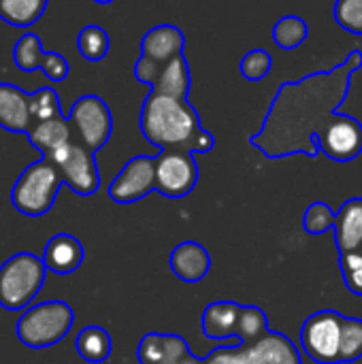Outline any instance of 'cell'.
I'll use <instances>...</instances> for the list:
<instances>
[{"label":"cell","mask_w":362,"mask_h":364,"mask_svg":"<svg viewBox=\"0 0 362 364\" xmlns=\"http://www.w3.org/2000/svg\"><path fill=\"white\" fill-rule=\"evenodd\" d=\"M156 190V156L130 158L109 186V198L117 205H130Z\"/></svg>","instance_id":"obj_10"},{"label":"cell","mask_w":362,"mask_h":364,"mask_svg":"<svg viewBox=\"0 0 362 364\" xmlns=\"http://www.w3.org/2000/svg\"><path fill=\"white\" fill-rule=\"evenodd\" d=\"M335 220H337V213L331 209V205L318 200L307 207L303 215V230L307 235H324L326 230L335 228Z\"/></svg>","instance_id":"obj_29"},{"label":"cell","mask_w":362,"mask_h":364,"mask_svg":"<svg viewBox=\"0 0 362 364\" xmlns=\"http://www.w3.org/2000/svg\"><path fill=\"white\" fill-rule=\"evenodd\" d=\"M205 364H254V360L250 358L247 348L237 343V346H224L213 350L205 358Z\"/></svg>","instance_id":"obj_33"},{"label":"cell","mask_w":362,"mask_h":364,"mask_svg":"<svg viewBox=\"0 0 362 364\" xmlns=\"http://www.w3.org/2000/svg\"><path fill=\"white\" fill-rule=\"evenodd\" d=\"M55 164L62 183H66L75 194L79 196H92L100 188V173L94 158V151L81 145L79 141H70L62 149H58L51 158H47Z\"/></svg>","instance_id":"obj_8"},{"label":"cell","mask_w":362,"mask_h":364,"mask_svg":"<svg viewBox=\"0 0 362 364\" xmlns=\"http://www.w3.org/2000/svg\"><path fill=\"white\" fill-rule=\"evenodd\" d=\"M141 132L158 149H177L190 154H207L215 147V139L203 128L190 100L149 92L141 107Z\"/></svg>","instance_id":"obj_2"},{"label":"cell","mask_w":362,"mask_h":364,"mask_svg":"<svg viewBox=\"0 0 362 364\" xmlns=\"http://www.w3.org/2000/svg\"><path fill=\"white\" fill-rule=\"evenodd\" d=\"M362 68V51H352L344 64L329 73H314L301 81H286L277 90L265 124L250 139L269 158L292 154H320L318 136L350 92L352 77Z\"/></svg>","instance_id":"obj_1"},{"label":"cell","mask_w":362,"mask_h":364,"mask_svg":"<svg viewBox=\"0 0 362 364\" xmlns=\"http://www.w3.org/2000/svg\"><path fill=\"white\" fill-rule=\"evenodd\" d=\"M94 2H98V4H111L113 0H94Z\"/></svg>","instance_id":"obj_39"},{"label":"cell","mask_w":362,"mask_h":364,"mask_svg":"<svg viewBox=\"0 0 362 364\" xmlns=\"http://www.w3.org/2000/svg\"><path fill=\"white\" fill-rule=\"evenodd\" d=\"M307 32H309V28H307V21L303 17H299V15H286V17H282L273 26V41L282 49L290 51V49H297L299 45L305 43Z\"/></svg>","instance_id":"obj_24"},{"label":"cell","mask_w":362,"mask_h":364,"mask_svg":"<svg viewBox=\"0 0 362 364\" xmlns=\"http://www.w3.org/2000/svg\"><path fill=\"white\" fill-rule=\"evenodd\" d=\"M43 45H41V38L36 34H23L17 43H15V49H13V60L17 64L19 70L23 73H32V70H41V64H43Z\"/></svg>","instance_id":"obj_25"},{"label":"cell","mask_w":362,"mask_h":364,"mask_svg":"<svg viewBox=\"0 0 362 364\" xmlns=\"http://www.w3.org/2000/svg\"><path fill=\"white\" fill-rule=\"evenodd\" d=\"M62 107H60V96L53 87H41L34 94H30V117L32 124L45 122L51 117H60Z\"/></svg>","instance_id":"obj_27"},{"label":"cell","mask_w":362,"mask_h":364,"mask_svg":"<svg viewBox=\"0 0 362 364\" xmlns=\"http://www.w3.org/2000/svg\"><path fill=\"white\" fill-rule=\"evenodd\" d=\"M60 186L62 177L55 164L47 158H41L21 171L11 190V203L21 215L41 218L51 211Z\"/></svg>","instance_id":"obj_5"},{"label":"cell","mask_w":362,"mask_h":364,"mask_svg":"<svg viewBox=\"0 0 362 364\" xmlns=\"http://www.w3.org/2000/svg\"><path fill=\"white\" fill-rule=\"evenodd\" d=\"M341 326L344 316L333 309L309 316L301 328V348L305 356L318 364H341Z\"/></svg>","instance_id":"obj_6"},{"label":"cell","mask_w":362,"mask_h":364,"mask_svg":"<svg viewBox=\"0 0 362 364\" xmlns=\"http://www.w3.org/2000/svg\"><path fill=\"white\" fill-rule=\"evenodd\" d=\"M77 47L85 60L98 62L109 53V34L100 26H85L77 36Z\"/></svg>","instance_id":"obj_26"},{"label":"cell","mask_w":362,"mask_h":364,"mask_svg":"<svg viewBox=\"0 0 362 364\" xmlns=\"http://www.w3.org/2000/svg\"><path fill=\"white\" fill-rule=\"evenodd\" d=\"M68 122H70L75 141H79L94 154L107 145L111 130H113L111 111L107 102L96 94H85L77 98L70 107Z\"/></svg>","instance_id":"obj_7"},{"label":"cell","mask_w":362,"mask_h":364,"mask_svg":"<svg viewBox=\"0 0 362 364\" xmlns=\"http://www.w3.org/2000/svg\"><path fill=\"white\" fill-rule=\"evenodd\" d=\"M339 267H341V273H352V271H358L362 269V252H348V254H339Z\"/></svg>","instance_id":"obj_36"},{"label":"cell","mask_w":362,"mask_h":364,"mask_svg":"<svg viewBox=\"0 0 362 364\" xmlns=\"http://www.w3.org/2000/svg\"><path fill=\"white\" fill-rule=\"evenodd\" d=\"M344 282H346V286H348L350 292L362 296V269L352 271V273H344Z\"/></svg>","instance_id":"obj_37"},{"label":"cell","mask_w":362,"mask_h":364,"mask_svg":"<svg viewBox=\"0 0 362 364\" xmlns=\"http://www.w3.org/2000/svg\"><path fill=\"white\" fill-rule=\"evenodd\" d=\"M335 245L339 254L362 247V198H350L341 205L335 220Z\"/></svg>","instance_id":"obj_18"},{"label":"cell","mask_w":362,"mask_h":364,"mask_svg":"<svg viewBox=\"0 0 362 364\" xmlns=\"http://www.w3.org/2000/svg\"><path fill=\"white\" fill-rule=\"evenodd\" d=\"M198 183V164L194 154L166 149L156 156V192L166 198H183Z\"/></svg>","instance_id":"obj_9"},{"label":"cell","mask_w":362,"mask_h":364,"mask_svg":"<svg viewBox=\"0 0 362 364\" xmlns=\"http://www.w3.org/2000/svg\"><path fill=\"white\" fill-rule=\"evenodd\" d=\"M333 13L344 30L362 36V0H337Z\"/></svg>","instance_id":"obj_31"},{"label":"cell","mask_w":362,"mask_h":364,"mask_svg":"<svg viewBox=\"0 0 362 364\" xmlns=\"http://www.w3.org/2000/svg\"><path fill=\"white\" fill-rule=\"evenodd\" d=\"M166 356V333H147L137 348L141 364H160Z\"/></svg>","instance_id":"obj_32"},{"label":"cell","mask_w":362,"mask_h":364,"mask_svg":"<svg viewBox=\"0 0 362 364\" xmlns=\"http://www.w3.org/2000/svg\"><path fill=\"white\" fill-rule=\"evenodd\" d=\"M171 271L186 284H198L207 277L211 269V256L209 252L198 245L196 241H183L179 243L171 254Z\"/></svg>","instance_id":"obj_13"},{"label":"cell","mask_w":362,"mask_h":364,"mask_svg":"<svg viewBox=\"0 0 362 364\" xmlns=\"http://www.w3.org/2000/svg\"><path fill=\"white\" fill-rule=\"evenodd\" d=\"M26 136L32 143V147L41 151L43 158H51L58 149H62L64 145H68L75 139L70 122L64 115L32 124V128L28 130Z\"/></svg>","instance_id":"obj_17"},{"label":"cell","mask_w":362,"mask_h":364,"mask_svg":"<svg viewBox=\"0 0 362 364\" xmlns=\"http://www.w3.org/2000/svg\"><path fill=\"white\" fill-rule=\"evenodd\" d=\"M85 252L83 245L77 237L60 232L53 235L43 252V262L47 267V271L55 273V275H70L75 273L81 264H83Z\"/></svg>","instance_id":"obj_12"},{"label":"cell","mask_w":362,"mask_h":364,"mask_svg":"<svg viewBox=\"0 0 362 364\" xmlns=\"http://www.w3.org/2000/svg\"><path fill=\"white\" fill-rule=\"evenodd\" d=\"M111 337L102 326H85L75 339V350L85 363H105L111 356Z\"/></svg>","instance_id":"obj_21"},{"label":"cell","mask_w":362,"mask_h":364,"mask_svg":"<svg viewBox=\"0 0 362 364\" xmlns=\"http://www.w3.org/2000/svg\"><path fill=\"white\" fill-rule=\"evenodd\" d=\"M358 358H362V320L344 316L339 360H341V364H346L354 363Z\"/></svg>","instance_id":"obj_28"},{"label":"cell","mask_w":362,"mask_h":364,"mask_svg":"<svg viewBox=\"0 0 362 364\" xmlns=\"http://www.w3.org/2000/svg\"><path fill=\"white\" fill-rule=\"evenodd\" d=\"M271 331H269V320H267V314L256 307V305H243L241 309V316H239V322H237V341L245 348L258 343L262 337H267Z\"/></svg>","instance_id":"obj_22"},{"label":"cell","mask_w":362,"mask_h":364,"mask_svg":"<svg viewBox=\"0 0 362 364\" xmlns=\"http://www.w3.org/2000/svg\"><path fill=\"white\" fill-rule=\"evenodd\" d=\"M188 343L179 335H166V356L160 364H179L181 358L188 354Z\"/></svg>","instance_id":"obj_35"},{"label":"cell","mask_w":362,"mask_h":364,"mask_svg":"<svg viewBox=\"0 0 362 364\" xmlns=\"http://www.w3.org/2000/svg\"><path fill=\"white\" fill-rule=\"evenodd\" d=\"M47 9V0H0V17L17 28L32 26Z\"/></svg>","instance_id":"obj_23"},{"label":"cell","mask_w":362,"mask_h":364,"mask_svg":"<svg viewBox=\"0 0 362 364\" xmlns=\"http://www.w3.org/2000/svg\"><path fill=\"white\" fill-rule=\"evenodd\" d=\"M47 277L43 256L19 252L0 267V307L6 311L26 309L41 292Z\"/></svg>","instance_id":"obj_3"},{"label":"cell","mask_w":362,"mask_h":364,"mask_svg":"<svg viewBox=\"0 0 362 364\" xmlns=\"http://www.w3.org/2000/svg\"><path fill=\"white\" fill-rule=\"evenodd\" d=\"M247 352L254 364H301L297 346L282 333H269Z\"/></svg>","instance_id":"obj_20"},{"label":"cell","mask_w":362,"mask_h":364,"mask_svg":"<svg viewBox=\"0 0 362 364\" xmlns=\"http://www.w3.org/2000/svg\"><path fill=\"white\" fill-rule=\"evenodd\" d=\"M179 364H205V358H196L194 354H190V352H188V354L181 358V363Z\"/></svg>","instance_id":"obj_38"},{"label":"cell","mask_w":362,"mask_h":364,"mask_svg":"<svg viewBox=\"0 0 362 364\" xmlns=\"http://www.w3.org/2000/svg\"><path fill=\"white\" fill-rule=\"evenodd\" d=\"M271 66H273V58H271L269 51H265V49H252V51H247L241 58L239 70H241V75L247 81H260V79H265L271 73Z\"/></svg>","instance_id":"obj_30"},{"label":"cell","mask_w":362,"mask_h":364,"mask_svg":"<svg viewBox=\"0 0 362 364\" xmlns=\"http://www.w3.org/2000/svg\"><path fill=\"white\" fill-rule=\"evenodd\" d=\"M190 85H192L190 66H188L186 55L179 53V55H175L173 60H169L166 64L160 66V73H158L156 81L151 83V92L188 100Z\"/></svg>","instance_id":"obj_19"},{"label":"cell","mask_w":362,"mask_h":364,"mask_svg":"<svg viewBox=\"0 0 362 364\" xmlns=\"http://www.w3.org/2000/svg\"><path fill=\"white\" fill-rule=\"evenodd\" d=\"M0 126L11 132H23L32 128L30 94L11 83H0Z\"/></svg>","instance_id":"obj_15"},{"label":"cell","mask_w":362,"mask_h":364,"mask_svg":"<svg viewBox=\"0 0 362 364\" xmlns=\"http://www.w3.org/2000/svg\"><path fill=\"white\" fill-rule=\"evenodd\" d=\"M75 311L64 301H45L32 305L21 314L15 333L21 346L30 350H45L60 343L73 328Z\"/></svg>","instance_id":"obj_4"},{"label":"cell","mask_w":362,"mask_h":364,"mask_svg":"<svg viewBox=\"0 0 362 364\" xmlns=\"http://www.w3.org/2000/svg\"><path fill=\"white\" fill-rule=\"evenodd\" d=\"M320 154L335 162H352L362 154V124L346 113H335L318 136Z\"/></svg>","instance_id":"obj_11"},{"label":"cell","mask_w":362,"mask_h":364,"mask_svg":"<svg viewBox=\"0 0 362 364\" xmlns=\"http://www.w3.org/2000/svg\"><path fill=\"white\" fill-rule=\"evenodd\" d=\"M241 309L243 307L233 301H215V303L207 305L203 311V320H201L203 335L207 339H215V341L237 339L235 333H237V322H239Z\"/></svg>","instance_id":"obj_16"},{"label":"cell","mask_w":362,"mask_h":364,"mask_svg":"<svg viewBox=\"0 0 362 364\" xmlns=\"http://www.w3.org/2000/svg\"><path fill=\"white\" fill-rule=\"evenodd\" d=\"M183 47H186L183 32L173 23H160L143 36L141 55H145L158 64H166L175 55L183 53Z\"/></svg>","instance_id":"obj_14"},{"label":"cell","mask_w":362,"mask_h":364,"mask_svg":"<svg viewBox=\"0 0 362 364\" xmlns=\"http://www.w3.org/2000/svg\"><path fill=\"white\" fill-rule=\"evenodd\" d=\"M41 70L49 81H64L68 77V60L55 51H45Z\"/></svg>","instance_id":"obj_34"}]
</instances>
